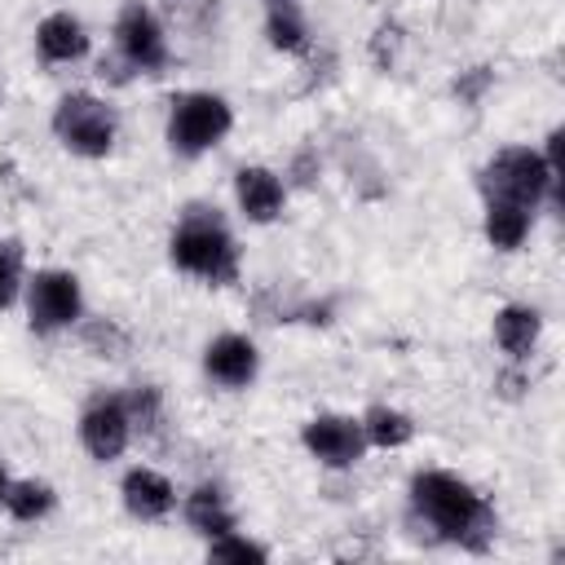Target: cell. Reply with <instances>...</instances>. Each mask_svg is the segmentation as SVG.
Masks as SVG:
<instances>
[{
  "instance_id": "cell-29",
  "label": "cell",
  "mask_w": 565,
  "mask_h": 565,
  "mask_svg": "<svg viewBox=\"0 0 565 565\" xmlns=\"http://www.w3.org/2000/svg\"><path fill=\"white\" fill-rule=\"evenodd\" d=\"M4 490H9V477H4V463H0V503H4Z\"/></svg>"
},
{
  "instance_id": "cell-6",
  "label": "cell",
  "mask_w": 565,
  "mask_h": 565,
  "mask_svg": "<svg viewBox=\"0 0 565 565\" xmlns=\"http://www.w3.org/2000/svg\"><path fill=\"white\" fill-rule=\"evenodd\" d=\"M79 278L66 269H40L26 287V318L31 331H62L71 322H79Z\"/></svg>"
},
{
  "instance_id": "cell-19",
  "label": "cell",
  "mask_w": 565,
  "mask_h": 565,
  "mask_svg": "<svg viewBox=\"0 0 565 565\" xmlns=\"http://www.w3.org/2000/svg\"><path fill=\"white\" fill-rule=\"evenodd\" d=\"M53 486L49 481H35V477H26V481H9V490H4V508H9V516H18V521H40V516H49L53 512Z\"/></svg>"
},
{
  "instance_id": "cell-23",
  "label": "cell",
  "mask_w": 565,
  "mask_h": 565,
  "mask_svg": "<svg viewBox=\"0 0 565 565\" xmlns=\"http://www.w3.org/2000/svg\"><path fill=\"white\" fill-rule=\"evenodd\" d=\"M397 49H402V26H397V22H380L375 35H371V62H375L380 71H388L393 57H397Z\"/></svg>"
},
{
  "instance_id": "cell-10",
  "label": "cell",
  "mask_w": 565,
  "mask_h": 565,
  "mask_svg": "<svg viewBox=\"0 0 565 565\" xmlns=\"http://www.w3.org/2000/svg\"><path fill=\"white\" fill-rule=\"evenodd\" d=\"M256 366H260L256 344H252L247 335H238V331H225V335H216V340L203 349V371H207V380H216L221 388H247V384L256 380Z\"/></svg>"
},
{
  "instance_id": "cell-3",
  "label": "cell",
  "mask_w": 565,
  "mask_h": 565,
  "mask_svg": "<svg viewBox=\"0 0 565 565\" xmlns=\"http://www.w3.org/2000/svg\"><path fill=\"white\" fill-rule=\"evenodd\" d=\"M477 185L486 199H508V203H521V207H539L543 199L561 203V177L547 172L543 154L530 150V146H503L494 150L481 172H477Z\"/></svg>"
},
{
  "instance_id": "cell-21",
  "label": "cell",
  "mask_w": 565,
  "mask_h": 565,
  "mask_svg": "<svg viewBox=\"0 0 565 565\" xmlns=\"http://www.w3.org/2000/svg\"><path fill=\"white\" fill-rule=\"evenodd\" d=\"M79 340H84V349L93 358H124L128 353V331L119 322H110V318H88L79 327Z\"/></svg>"
},
{
  "instance_id": "cell-16",
  "label": "cell",
  "mask_w": 565,
  "mask_h": 565,
  "mask_svg": "<svg viewBox=\"0 0 565 565\" xmlns=\"http://www.w3.org/2000/svg\"><path fill=\"white\" fill-rule=\"evenodd\" d=\"M185 521L203 539H216V534L234 530V512H230V503H225V494L216 486H194L185 494Z\"/></svg>"
},
{
  "instance_id": "cell-5",
  "label": "cell",
  "mask_w": 565,
  "mask_h": 565,
  "mask_svg": "<svg viewBox=\"0 0 565 565\" xmlns=\"http://www.w3.org/2000/svg\"><path fill=\"white\" fill-rule=\"evenodd\" d=\"M53 132L66 150L102 159L115 146V110L93 93H66L53 110Z\"/></svg>"
},
{
  "instance_id": "cell-26",
  "label": "cell",
  "mask_w": 565,
  "mask_h": 565,
  "mask_svg": "<svg viewBox=\"0 0 565 565\" xmlns=\"http://www.w3.org/2000/svg\"><path fill=\"white\" fill-rule=\"evenodd\" d=\"M291 181L296 185H313L318 181V150L313 146H300L296 159H291Z\"/></svg>"
},
{
  "instance_id": "cell-27",
  "label": "cell",
  "mask_w": 565,
  "mask_h": 565,
  "mask_svg": "<svg viewBox=\"0 0 565 565\" xmlns=\"http://www.w3.org/2000/svg\"><path fill=\"white\" fill-rule=\"evenodd\" d=\"M494 388H499V397H521V393L530 388V375H521V371H499V375H494Z\"/></svg>"
},
{
  "instance_id": "cell-9",
  "label": "cell",
  "mask_w": 565,
  "mask_h": 565,
  "mask_svg": "<svg viewBox=\"0 0 565 565\" xmlns=\"http://www.w3.org/2000/svg\"><path fill=\"white\" fill-rule=\"evenodd\" d=\"M128 437H132V424H128L124 397H106L102 393V397H93L84 406V415H79V441H84V450L93 459H102V463L119 459L124 446H128Z\"/></svg>"
},
{
  "instance_id": "cell-17",
  "label": "cell",
  "mask_w": 565,
  "mask_h": 565,
  "mask_svg": "<svg viewBox=\"0 0 565 565\" xmlns=\"http://www.w3.org/2000/svg\"><path fill=\"white\" fill-rule=\"evenodd\" d=\"M362 437H366L371 446H380V450H397V446H406V441L415 437V424H411V415H402L397 406H371V411L362 415Z\"/></svg>"
},
{
  "instance_id": "cell-7",
  "label": "cell",
  "mask_w": 565,
  "mask_h": 565,
  "mask_svg": "<svg viewBox=\"0 0 565 565\" xmlns=\"http://www.w3.org/2000/svg\"><path fill=\"white\" fill-rule=\"evenodd\" d=\"M115 44L119 53L132 62V71L141 75H154L168 66V40H163V26L159 18L141 4V0H128L115 18Z\"/></svg>"
},
{
  "instance_id": "cell-1",
  "label": "cell",
  "mask_w": 565,
  "mask_h": 565,
  "mask_svg": "<svg viewBox=\"0 0 565 565\" xmlns=\"http://www.w3.org/2000/svg\"><path fill=\"white\" fill-rule=\"evenodd\" d=\"M411 508L424 516V525L446 539L481 552L494 539V508L455 472L424 468L411 477Z\"/></svg>"
},
{
  "instance_id": "cell-11",
  "label": "cell",
  "mask_w": 565,
  "mask_h": 565,
  "mask_svg": "<svg viewBox=\"0 0 565 565\" xmlns=\"http://www.w3.org/2000/svg\"><path fill=\"white\" fill-rule=\"evenodd\" d=\"M119 494H124V508L137 516V521H163L177 503L172 494V481L154 468H128L124 481H119Z\"/></svg>"
},
{
  "instance_id": "cell-28",
  "label": "cell",
  "mask_w": 565,
  "mask_h": 565,
  "mask_svg": "<svg viewBox=\"0 0 565 565\" xmlns=\"http://www.w3.org/2000/svg\"><path fill=\"white\" fill-rule=\"evenodd\" d=\"M128 71H132V62H128L124 53H119V57H102V62H97V75H102V79H110V84H124V79H128Z\"/></svg>"
},
{
  "instance_id": "cell-25",
  "label": "cell",
  "mask_w": 565,
  "mask_h": 565,
  "mask_svg": "<svg viewBox=\"0 0 565 565\" xmlns=\"http://www.w3.org/2000/svg\"><path fill=\"white\" fill-rule=\"evenodd\" d=\"M18 260H22L18 243H0V309L13 305L18 296Z\"/></svg>"
},
{
  "instance_id": "cell-14",
  "label": "cell",
  "mask_w": 565,
  "mask_h": 565,
  "mask_svg": "<svg viewBox=\"0 0 565 565\" xmlns=\"http://www.w3.org/2000/svg\"><path fill=\"white\" fill-rule=\"evenodd\" d=\"M539 327H543L539 309H530V305H503V309L494 313V344H499L508 358L521 362V358L534 349Z\"/></svg>"
},
{
  "instance_id": "cell-13",
  "label": "cell",
  "mask_w": 565,
  "mask_h": 565,
  "mask_svg": "<svg viewBox=\"0 0 565 565\" xmlns=\"http://www.w3.org/2000/svg\"><path fill=\"white\" fill-rule=\"evenodd\" d=\"M35 49L44 62H75L88 53V31L75 13H49L35 26Z\"/></svg>"
},
{
  "instance_id": "cell-22",
  "label": "cell",
  "mask_w": 565,
  "mask_h": 565,
  "mask_svg": "<svg viewBox=\"0 0 565 565\" xmlns=\"http://www.w3.org/2000/svg\"><path fill=\"white\" fill-rule=\"evenodd\" d=\"M207 561H238V565H260V561H269V552L260 547V543H252V539H243V534H234V530H225V534H216V539H207Z\"/></svg>"
},
{
  "instance_id": "cell-30",
  "label": "cell",
  "mask_w": 565,
  "mask_h": 565,
  "mask_svg": "<svg viewBox=\"0 0 565 565\" xmlns=\"http://www.w3.org/2000/svg\"><path fill=\"white\" fill-rule=\"evenodd\" d=\"M0 97H4V75H0Z\"/></svg>"
},
{
  "instance_id": "cell-8",
  "label": "cell",
  "mask_w": 565,
  "mask_h": 565,
  "mask_svg": "<svg viewBox=\"0 0 565 565\" xmlns=\"http://www.w3.org/2000/svg\"><path fill=\"white\" fill-rule=\"evenodd\" d=\"M300 441L322 468H353L366 450L362 419H349V415H313L300 428Z\"/></svg>"
},
{
  "instance_id": "cell-20",
  "label": "cell",
  "mask_w": 565,
  "mask_h": 565,
  "mask_svg": "<svg viewBox=\"0 0 565 565\" xmlns=\"http://www.w3.org/2000/svg\"><path fill=\"white\" fill-rule=\"evenodd\" d=\"M124 411H128V424L132 433L141 437H154L159 424H163V393L154 384H132L128 397H124Z\"/></svg>"
},
{
  "instance_id": "cell-12",
  "label": "cell",
  "mask_w": 565,
  "mask_h": 565,
  "mask_svg": "<svg viewBox=\"0 0 565 565\" xmlns=\"http://www.w3.org/2000/svg\"><path fill=\"white\" fill-rule=\"evenodd\" d=\"M234 199H238V207H243L247 221L265 225V221H274L282 212V181L269 168H260V163L238 168L234 172Z\"/></svg>"
},
{
  "instance_id": "cell-2",
  "label": "cell",
  "mask_w": 565,
  "mask_h": 565,
  "mask_svg": "<svg viewBox=\"0 0 565 565\" xmlns=\"http://www.w3.org/2000/svg\"><path fill=\"white\" fill-rule=\"evenodd\" d=\"M168 256H172L177 269H185V274H194L203 282H216V287H225V282L238 278L234 234L225 230L221 212L216 207H203V203H194V207L181 212V221H177V230L168 238Z\"/></svg>"
},
{
  "instance_id": "cell-4",
  "label": "cell",
  "mask_w": 565,
  "mask_h": 565,
  "mask_svg": "<svg viewBox=\"0 0 565 565\" xmlns=\"http://www.w3.org/2000/svg\"><path fill=\"white\" fill-rule=\"evenodd\" d=\"M234 124V110L216 93H177L168 110V146L177 154H203L212 150Z\"/></svg>"
},
{
  "instance_id": "cell-15",
  "label": "cell",
  "mask_w": 565,
  "mask_h": 565,
  "mask_svg": "<svg viewBox=\"0 0 565 565\" xmlns=\"http://www.w3.org/2000/svg\"><path fill=\"white\" fill-rule=\"evenodd\" d=\"M530 207H521V203H508V199H486V238H490V247H499V252H516L521 243H525V234H530Z\"/></svg>"
},
{
  "instance_id": "cell-18",
  "label": "cell",
  "mask_w": 565,
  "mask_h": 565,
  "mask_svg": "<svg viewBox=\"0 0 565 565\" xmlns=\"http://www.w3.org/2000/svg\"><path fill=\"white\" fill-rule=\"evenodd\" d=\"M305 18L291 0H269V13H265V40L282 53H300L305 49Z\"/></svg>"
},
{
  "instance_id": "cell-24",
  "label": "cell",
  "mask_w": 565,
  "mask_h": 565,
  "mask_svg": "<svg viewBox=\"0 0 565 565\" xmlns=\"http://www.w3.org/2000/svg\"><path fill=\"white\" fill-rule=\"evenodd\" d=\"M490 84H494V71H490V66H468V71H459V79H455V97H459L463 106H477Z\"/></svg>"
}]
</instances>
